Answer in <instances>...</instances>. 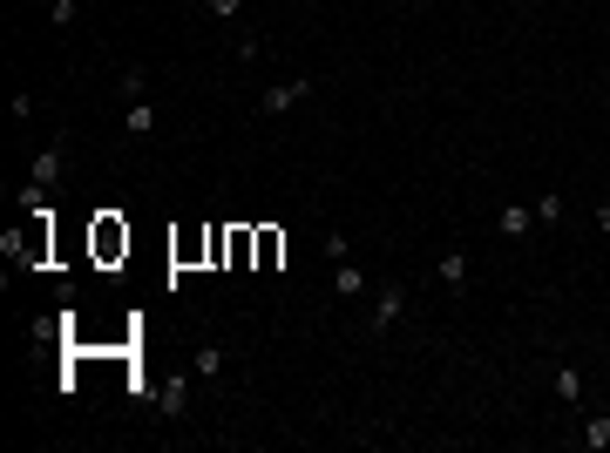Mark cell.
Masks as SVG:
<instances>
[{"instance_id":"6da1fadb","label":"cell","mask_w":610,"mask_h":453,"mask_svg":"<svg viewBox=\"0 0 610 453\" xmlns=\"http://www.w3.org/2000/svg\"><path fill=\"white\" fill-rule=\"evenodd\" d=\"M400 318H407V291L380 285V291H373V312H366V332H394Z\"/></svg>"},{"instance_id":"7a4b0ae2","label":"cell","mask_w":610,"mask_h":453,"mask_svg":"<svg viewBox=\"0 0 610 453\" xmlns=\"http://www.w3.org/2000/svg\"><path fill=\"white\" fill-rule=\"evenodd\" d=\"M305 95H319V81H312V75L278 81V89H265V95H258V115H285V108H299Z\"/></svg>"},{"instance_id":"3957f363","label":"cell","mask_w":610,"mask_h":453,"mask_svg":"<svg viewBox=\"0 0 610 453\" xmlns=\"http://www.w3.org/2000/svg\"><path fill=\"white\" fill-rule=\"evenodd\" d=\"M61 156H68V142H48V150L41 156H34V169H28V183H41V190H55V176H61Z\"/></svg>"},{"instance_id":"277c9868","label":"cell","mask_w":610,"mask_h":453,"mask_svg":"<svg viewBox=\"0 0 610 453\" xmlns=\"http://www.w3.org/2000/svg\"><path fill=\"white\" fill-rule=\"evenodd\" d=\"M122 129H129L136 142H150L156 136V108L150 102H129V108H122Z\"/></svg>"},{"instance_id":"5b68a950","label":"cell","mask_w":610,"mask_h":453,"mask_svg":"<svg viewBox=\"0 0 610 453\" xmlns=\"http://www.w3.org/2000/svg\"><path fill=\"white\" fill-rule=\"evenodd\" d=\"M116 251H129V230H122L116 217H102V224H95V257H116Z\"/></svg>"},{"instance_id":"8992f818","label":"cell","mask_w":610,"mask_h":453,"mask_svg":"<svg viewBox=\"0 0 610 453\" xmlns=\"http://www.w3.org/2000/svg\"><path fill=\"white\" fill-rule=\"evenodd\" d=\"M495 224H502V237H529V230H536V210H522V203H502V217H495Z\"/></svg>"},{"instance_id":"52a82bcc","label":"cell","mask_w":610,"mask_h":453,"mask_svg":"<svg viewBox=\"0 0 610 453\" xmlns=\"http://www.w3.org/2000/svg\"><path fill=\"white\" fill-rule=\"evenodd\" d=\"M434 271H441V285H448V291H468V257H461V251H448Z\"/></svg>"},{"instance_id":"ba28073f","label":"cell","mask_w":610,"mask_h":453,"mask_svg":"<svg viewBox=\"0 0 610 453\" xmlns=\"http://www.w3.org/2000/svg\"><path fill=\"white\" fill-rule=\"evenodd\" d=\"M333 285H339V298H366V291H373V285H366V271H353L346 257H339V271H333Z\"/></svg>"},{"instance_id":"9c48e42d","label":"cell","mask_w":610,"mask_h":453,"mask_svg":"<svg viewBox=\"0 0 610 453\" xmlns=\"http://www.w3.org/2000/svg\"><path fill=\"white\" fill-rule=\"evenodd\" d=\"M577 440H583L590 453H610V420H604V413H597V420H583V426H577Z\"/></svg>"},{"instance_id":"30bf717a","label":"cell","mask_w":610,"mask_h":453,"mask_svg":"<svg viewBox=\"0 0 610 453\" xmlns=\"http://www.w3.org/2000/svg\"><path fill=\"white\" fill-rule=\"evenodd\" d=\"M156 406H163V413H183V406H190V379H170L163 393H156Z\"/></svg>"},{"instance_id":"8fae6325","label":"cell","mask_w":610,"mask_h":453,"mask_svg":"<svg viewBox=\"0 0 610 453\" xmlns=\"http://www.w3.org/2000/svg\"><path fill=\"white\" fill-rule=\"evenodd\" d=\"M14 210L41 217V210H48V190H41V183H21V190H14Z\"/></svg>"},{"instance_id":"7c38bea8","label":"cell","mask_w":610,"mask_h":453,"mask_svg":"<svg viewBox=\"0 0 610 453\" xmlns=\"http://www.w3.org/2000/svg\"><path fill=\"white\" fill-rule=\"evenodd\" d=\"M556 399H563V406H577V399H583V372H577V365L556 372Z\"/></svg>"},{"instance_id":"4fadbf2b","label":"cell","mask_w":610,"mask_h":453,"mask_svg":"<svg viewBox=\"0 0 610 453\" xmlns=\"http://www.w3.org/2000/svg\"><path fill=\"white\" fill-rule=\"evenodd\" d=\"M150 95V68H122V102H143Z\"/></svg>"},{"instance_id":"5bb4252c","label":"cell","mask_w":610,"mask_h":453,"mask_svg":"<svg viewBox=\"0 0 610 453\" xmlns=\"http://www.w3.org/2000/svg\"><path fill=\"white\" fill-rule=\"evenodd\" d=\"M190 365H197V379H217V372H224V346H197Z\"/></svg>"},{"instance_id":"9a60e30c","label":"cell","mask_w":610,"mask_h":453,"mask_svg":"<svg viewBox=\"0 0 610 453\" xmlns=\"http://www.w3.org/2000/svg\"><path fill=\"white\" fill-rule=\"evenodd\" d=\"M48 21H55V28H75V21H82V0H55V7H48Z\"/></svg>"},{"instance_id":"2e32d148","label":"cell","mask_w":610,"mask_h":453,"mask_svg":"<svg viewBox=\"0 0 610 453\" xmlns=\"http://www.w3.org/2000/svg\"><path fill=\"white\" fill-rule=\"evenodd\" d=\"M536 224H563V197L549 190V197H536Z\"/></svg>"},{"instance_id":"e0dca14e","label":"cell","mask_w":610,"mask_h":453,"mask_svg":"<svg viewBox=\"0 0 610 453\" xmlns=\"http://www.w3.org/2000/svg\"><path fill=\"white\" fill-rule=\"evenodd\" d=\"M204 14H211V21H238L244 0H204Z\"/></svg>"},{"instance_id":"ac0fdd59","label":"cell","mask_w":610,"mask_h":453,"mask_svg":"<svg viewBox=\"0 0 610 453\" xmlns=\"http://www.w3.org/2000/svg\"><path fill=\"white\" fill-rule=\"evenodd\" d=\"M597 230H604V237H610V203H597Z\"/></svg>"},{"instance_id":"d6986e66","label":"cell","mask_w":610,"mask_h":453,"mask_svg":"<svg viewBox=\"0 0 610 453\" xmlns=\"http://www.w3.org/2000/svg\"><path fill=\"white\" fill-rule=\"evenodd\" d=\"M41 7H55V0H41Z\"/></svg>"}]
</instances>
